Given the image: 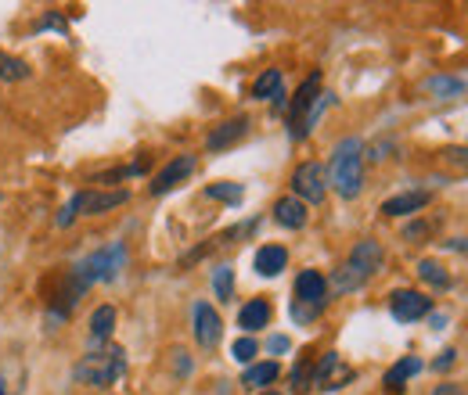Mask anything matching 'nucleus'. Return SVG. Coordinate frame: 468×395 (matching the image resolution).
Listing matches in <instances>:
<instances>
[{"mask_svg": "<svg viewBox=\"0 0 468 395\" xmlns=\"http://www.w3.org/2000/svg\"><path fill=\"white\" fill-rule=\"evenodd\" d=\"M454 359H458V352H454V348H443L432 367H436V370H447V367H454Z\"/></svg>", "mask_w": 468, "mask_h": 395, "instance_id": "obj_32", "label": "nucleus"}, {"mask_svg": "<svg viewBox=\"0 0 468 395\" xmlns=\"http://www.w3.org/2000/svg\"><path fill=\"white\" fill-rule=\"evenodd\" d=\"M245 133H249V119H245V115H234V119L220 122V126L206 137V148H209V151H224V148L238 144Z\"/></svg>", "mask_w": 468, "mask_h": 395, "instance_id": "obj_12", "label": "nucleus"}, {"mask_svg": "<svg viewBox=\"0 0 468 395\" xmlns=\"http://www.w3.org/2000/svg\"><path fill=\"white\" fill-rule=\"evenodd\" d=\"M260 395H278V392H260Z\"/></svg>", "mask_w": 468, "mask_h": 395, "instance_id": "obj_37", "label": "nucleus"}, {"mask_svg": "<svg viewBox=\"0 0 468 395\" xmlns=\"http://www.w3.org/2000/svg\"><path fill=\"white\" fill-rule=\"evenodd\" d=\"M429 205V191H404L389 202H382V216H414Z\"/></svg>", "mask_w": 468, "mask_h": 395, "instance_id": "obj_13", "label": "nucleus"}, {"mask_svg": "<svg viewBox=\"0 0 468 395\" xmlns=\"http://www.w3.org/2000/svg\"><path fill=\"white\" fill-rule=\"evenodd\" d=\"M0 395H7V385H4V378H0Z\"/></svg>", "mask_w": 468, "mask_h": 395, "instance_id": "obj_36", "label": "nucleus"}, {"mask_svg": "<svg viewBox=\"0 0 468 395\" xmlns=\"http://www.w3.org/2000/svg\"><path fill=\"white\" fill-rule=\"evenodd\" d=\"M292 385H295V392H306V389H314V359H310V356H303V359L295 363Z\"/></svg>", "mask_w": 468, "mask_h": 395, "instance_id": "obj_27", "label": "nucleus"}, {"mask_svg": "<svg viewBox=\"0 0 468 395\" xmlns=\"http://www.w3.org/2000/svg\"><path fill=\"white\" fill-rule=\"evenodd\" d=\"M191 320H195V341L202 348H217L220 335H224V320L209 302H195L191 306Z\"/></svg>", "mask_w": 468, "mask_h": 395, "instance_id": "obj_8", "label": "nucleus"}, {"mask_svg": "<svg viewBox=\"0 0 468 395\" xmlns=\"http://www.w3.org/2000/svg\"><path fill=\"white\" fill-rule=\"evenodd\" d=\"M382 263H386V252H382V244L378 241H371V237H364V241H356L350 252V259L332 274V291L335 295H350L356 287H364V284L371 281L378 270H382Z\"/></svg>", "mask_w": 468, "mask_h": 395, "instance_id": "obj_1", "label": "nucleus"}, {"mask_svg": "<svg viewBox=\"0 0 468 395\" xmlns=\"http://www.w3.org/2000/svg\"><path fill=\"white\" fill-rule=\"evenodd\" d=\"M418 370H421V359H418V356H404L397 367H389V370H386V392L400 395L404 392V381H410Z\"/></svg>", "mask_w": 468, "mask_h": 395, "instance_id": "obj_17", "label": "nucleus"}, {"mask_svg": "<svg viewBox=\"0 0 468 395\" xmlns=\"http://www.w3.org/2000/svg\"><path fill=\"white\" fill-rule=\"evenodd\" d=\"M432 395H465V392H462V385H440Z\"/></svg>", "mask_w": 468, "mask_h": 395, "instance_id": "obj_34", "label": "nucleus"}, {"mask_svg": "<svg viewBox=\"0 0 468 395\" xmlns=\"http://www.w3.org/2000/svg\"><path fill=\"white\" fill-rule=\"evenodd\" d=\"M339 370H343L339 352H324L321 363L314 367V389H339Z\"/></svg>", "mask_w": 468, "mask_h": 395, "instance_id": "obj_18", "label": "nucleus"}, {"mask_svg": "<svg viewBox=\"0 0 468 395\" xmlns=\"http://www.w3.org/2000/svg\"><path fill=\"white\" fill-rule=\"evenodd\" d=\"M271 324V302L267 298H252V302H245L241 309H238V327L245 331V335H252V331H260V327H267Z\"/></svg>", "mask_w": 468, "mask_h": 395, "instance_id": "obj_15", "label": "nucleus"}, {"mask_svg": "<svg viewBox=\"0 0 468 395\" xmlns=\"http://www.w3.org/2000/svg\"><path fill=\"white\" fill-rule=\"evenodd\" d=\"M418 277L429 284V287H436V291H447V287H451V274H447L436 259H421V263H418Z\"/></svg>", "mask_w": 468, "mask_h": 395, "instance_id": "obj_22", "label": "nucleus"}, {"mask_svg": "<svg viewBox=\"0 0 468 395\" xmlns=\"http://www.w3.org/2000/svg\"><path fill=\"white\" fill-rule=\"evenodd\" d=\"M328 183L346 202L360 194V187H364V140L360 137H346L343 144H335L332 166H328Z\"/></svg>", "mask_w": 468, "mask_h": 395, "instance_id": "obj_2", "label": "nucleus"}, {"mask_svg": "<svg viewBox=\"0 0 468 395\" xmlns=\"http://www.w3.org/2000/svg\"><path fill=\"white\" fill-rule=\"evenodd\" d=\"M22 79H29V65L22 57L0 51V83H22Z\"/></svg>", "mask_w": 468, "mask_h": 395, "instance_id": "obj_23", "label": "nucleus"}, {"mask_svg": "<svg viewBox=\"0 0 468 395\" xmlns=\"http://www.w3.org/2000/svg\"><path fill=\"white\" fill-rule=\"evenodd\" d=\"M37 29H58V33H65V18L51 11V15H44V18H40V26H37Z\"/></svg>", "mask_w": 468, "mask_h": 395, "instance_id": "obj_31", "label": "nucleus"}, {"mask_svg": "<svg viewBox=\"0 0 468 395\" xmlns=\"http://www.w3.org/2000/svg\"><path fill=\"white\" fill-rule=\"evenodd\" d=\"M122 266H126V244H122V241H112V244L90 252L87 259H80V263L72 266V274L90 287V284H98V281L101 284L116 281L119 274H122Z\"/></svg>", "mask_w": 468, "mask_h": 395, "instance_id": "obj_4", "label": "nucleus"}, {"mask_svg": "<svg viewBox=\"0 0 468 395\" xmlns=\"http://www.w3.org/2000/svg\"><path fill=\"white\" fill-rule=\"evenodd\" d=\"M112 327H116V309L112 306H98L94 317H90V348L105 345L112 338Z\"/></svg>", "mask_w": 468, "mask_h": 395, "instance_id": "obj_19", "label": "nucleus"}, {"mask_svg": "<svg viewBox=\"0 0 468 395\" xmlns=\"http://www.w3.org/2000/svg\"><path fill=\"white\" fill-rule=\"evenodd\" d=\"M274 220L289 230H299V226H306V205L299 198H282L274 205Z\"/></svg>", "mask_w": 468, "mask_h": 395, "instance_id": "obj_20", "label": "nucleus"}, {"mask_svg": "<svg viewBox=\"0 0 468 395\" xmlns=\"http://www.w3.org/2000/svg\"><path fill=\"white\" fill-rule=\"evenodd\" d=\"M195 172V155H176L174 162H166L152 180V194H170L174 187H180L187 176Z\"/></svg>", "mask_w": 468, "mask_h": 395, "instance_id": "obj_11", "label": "nucleus"}, {"mask_svg": "<svg viewBox=\"0 0 468 395\" xmlns=\"http://www.w3.org/2000/svg\"><path fill=\"white\" fill-rule=\"evenodd\" d=\"M122 374H126V352L116 345L101 348V352H90L72 367V378L90 385V389H112L116 381H122Z\"/></svg>", "mask_w": 468, "mask_h": 395, "instance_id": "obj_3", "label": "nucleus"}, {"mask_svg": "<svg viewBox=\"0 0 468 395\" xmlns=\"http://www.w3.org/2000/svg\"><path fill=\"white\" fill-rule=\"evenodd\" d=\"M429 94H436V98H458V94H465V79L436 76V79H429Z\"/></svg>", "mask_w": 468, "mask_h": 395, "instance_id": "obj_24", "label": "nucleus"}, {"mask_svg": "<svg viewBox=\"0 0 468 395\" xmlns=\"http://www.w3.org/2000/svg\"><path fill=\"white\" fill-rule=\"evenodd\" d=\"M267 348H271V352H289V338H285V335H274V338L267 341Z\"/></svg>", "mask_w": 468, "mask_h": 395, "instance_id": "obj_33", "label": "nucleus"}, {"mask_svg": "<svg viewBox=\"0 0 468 395\" xmlns=\"http://www.w3.org/2000/svg\"><path fill=\"white\" fill-rule=\"evenodd\" d=\"M282 94V68H267L256 83H252V98L256 101H271V98H278Z\"/></svg>", "mask_w": 468, "mask_h": 395, "instance_id": "obj_21", "label": "nucleus"}, {"mask_svg": "<svg viewBox=\"0 0 468 395\" xmlns=\"http://www.w3.org/2000/svg\"><path fill=\"white\" fill-rule=\"evenodd\" d=\"M213 291H217V298L220 302H228L234 295V270L231 266H217L213 270Z\"/></svg>", "mask_w": 468, "mask_h": 395, "instance_id": "obj_26", "label": "nucleus"}, {"mask_svg": "<svg viewBox=\"0 0 468 395\" xmlns=\"http://www.w3.org/2000/svg\"><path fill=\"white\" fill-rule=\"evenodd\" d=\"M206 194H209V198H217V202H228V205H238V202L245 198L241 183H228V180H224V183H209V187H206Z\"/></svg>", "mask_w": 468, "mask_h": 395, "instance_id": "obj_25", "label": "nucleus"}, {"mask_svg": "<svg viewBox=\"0 0 468 395\" xmlns=\"http://www.w3.org/2000/svg\"><path fill=\"white\" fill-rule=\"evenodd\" d=\"M126 202H130V191H80L65 202V209L58 213V226H72L76 216H101Z\"/></svg>", "mask_w": 468, "mask_h": 395, "instance_id": "obj_5", "label": "nucleus"}, {"mask_svg": "<svg viewBox=\"0 0 468 395\" xmlns=\"http://www.w3.org/2000/svg\"><path fill=\"white\" fill-rule=\"evenodd\" d=\"M389 313H393L400 324H414V320H421V317L432 313V298L421 295V291H393Z\"/></svg>", "mask_w": 468, "mask_h": 395, "instance_id": "obj_9", "label": "nucleus"}, {"mask_svg": "<svg viewBox=\"0 0 468 395\" xmlns=\"http://www.w3.org/2000/svg\"><path fill=\"white\" fill-rule=\"evenodd\" d=\"M278 374H282V367H278L274 359H267V363H252V367H245L241 385H245V389H252V392H256V389L263 392L267 385H274V381H278Z\"/></svg>", "mask_w": 468, "mask_h": 395, "instance_id": "obj_16", "label": "nucleus"}, {"mask_svg": "<svg viewBox=\"0 0 468 395\" xmlns=\"http://www.w3.org/2000/svg\"><path fill=\"white\" fill-rule=\"evenodd\" d=\"M256 352H260V345H256L252 338H238L231 345V356L238 359V363H252V359H256Z\"/></svg>", "mask_w": 468, "mask_h": 395, "instance_id": "obj_28", "label": "nucleus"}, {"mask_svg": "<svg viewBox=\"0 0 468 395\" xmlns=\"http://www.w3.org/2000/svg\"><path fill=\"white\" fill-rule=\"evenodd\" d=\"M252 266H256L260 277H278V274L289 266V252H285L282 244H263V248L256 252Z\"/></svg>", "mask_w": 468, "mask_h": 395, "instance_id": "obj_14", "label": "nucleus"}, {"mask_svg": "<svg viewBox=\"0 0 468 395\" xmlns=\"http://www.w3.org/2000/svg\"><path fill=\"white\" fill-rule=\"evenodd\" d=\"M321 98V72H314V76H306L303 79V87L295 90V98L289 101V133H292L295 140H303L306 133H303V126H306V115L314 109V101Z\"/></svg>", "mask_w": 468, "mask_h": 395, "instance_id": "obj_7", "label": "nucleus"}, {"mask_svg": "<svg viewBox=\"0 0 468 395\" xmlns=\"http://www.w3.org/2000/svg\"><path fill=\"white\" fill-rule=\"evenodd\" d=\"M443 159H447L451 170H458L468 176V148H451V151H443Z\"/></svg>", "mask_w": 468, "mask_h": 395, "instance_id": "obj_30", "label": "nucleus"}, {"mask_svg": "<svg viewBox=\"0 0 468 395\" xmlns=\"http://www.w3.org/2000/svg\"><path fill=\"white\" fill-rule=\"evenodd\" d=\"M451 248L454 252H468V241H451Z\"/></svg>", "mask_w": 468, "mask_h": 395, "instance_id": "obj_35", "label": "nucleus"}, {"mask_svg": "<svg viewBox=\"0 0 468 395\" xmlns=\"http://www.w3.org/2000/svg\"><path fill=\"white\" fill-rule=\"evenodd\" d=\"M328 302V281L317 274V270H303L295 277V306H306V309H324Z\"/></svg>", "mask_w": 468, "mask_h": 395, "instance_id": "obj_10", "label": "nucleus"}, {"mask_svg": "<svg viewBox=\"0 0 468 395\" xmlns=\"http://www.w3.org/2000/svg\"><path fill=\"white\" fill-rule=\"evenodd\" d=\"M292 198H299L303 205H321L328 194V170L321 162H303L292 172Z\"/></svg>", "mask_w": 468, "mask_h": 395, "instance_id": "obj_6", "label": "nucleus"}, {"mask_svg": "<svg viewBox=\"0 0 468 395\" xmlns=\"http://www.w3.org/2000/svg\"><path fill=\"white\" fill-rule=\"evenodd\" d=\"M332 101H335V94H324V90H321V98L314 101V109H310V115H306V126H303V133H310V130L317 126V119L324 115V109H328Z\"/></svg>", "mask_w": 468, "mask_h": 395, "instance_id": "obj_29", "label": "nucleus"}]
</instances>
